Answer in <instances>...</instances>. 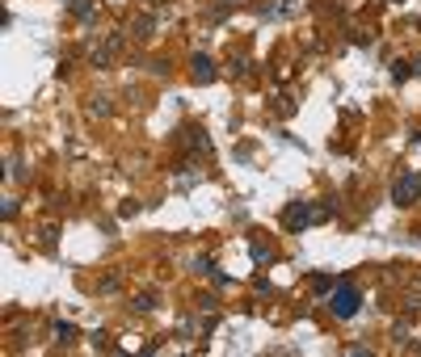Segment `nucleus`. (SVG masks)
Wrapping results in <instances>:
<instances>
[{
	"instance_id": "obj_8",
	"label": "nucleus",
	"mask_w": 421,
	"mask_h": 357,
	"mask_svg": "<svg viewBox=\"0 0 421 357\" xmlns=\"http://www.w3.org/2000/svg\"><path fill=\"white\" fill-rule=\"evenodd\" d=\"M13 214H17V202L4 198V206H0V219H13Z\"/></svg>"
},
{
	"instance_id": "obj_5",
	"label": "nucleus",
	"mask_w": 421,
	"mask_h": 357,
	"mask_svg": "<svg viewBox=\"0 0 421 357\" xmlns=\"http://www.w3.org/2000/svg\"><path fill=\"white\" fill-rule=\"evenodd\" d=\"M72 17H80V21H93V0H72Z\"/></svg>"
},
{
	"instance_id": "obj_2",
	"label": "nucleus",
	"mask_w": 421,
	"mask_h": 357,
	"mask_svg": "<svg viewBox=\"0 0 421 357\" xmlns=\"http://www.w3.org/2000/svg\"><path fill=\"white\" fill-rule=\"evenodd\" d=\"M417 198H421V172H404L396 181V189H392V202L396 206H413Z\"/></svg>"
},
{
	"instance_id": "obj_7",
	"label": "nucleus",
	"mask_w": 421,
	"mask_h": 357,
	"mask_svg": "<svg viewBox=\"0 0 421 357\" xmlns=\"http://www.w3.org/2000/svg\"><path fill=\"white\" fill-rule=\"evenodd\" d=\"M270 256H274V252L265 248V244H253V261H261V265H265V261H270Z\"/></svg>"
},
{
	"instance_id": "obj_6",
	"label": "nucleus",
	"mask_w": 421,
	"mask_h": 357,
	"mask_svg": "<svg viewBox=\"0 0 421 357\" xmlns=\"http://www.w3.org/2000/svg\"><path fill=\"white\" fill-rule=\"evenodd\" d=\"M312 286L316 290H333V277H328V273H312Z\"/></svg>"
},
{
	"instance_id": "obj_1",
	"label": "nucleus",
	"mask_w": 421,
	"mask_h": 357,
	"mask_svg": "<svg viewBox=\"0 0 421 357\" xmlns=\"http://www.w3.org/2000/svg\"><path fill=\"white\" fill-rule=\"evenodd\" d=\"M328 307H333V315H337V319H354V315H358V307H362V298H358V290H354V286H337V290H333V298H328Z\"/></svg>"
},
{
	"instance_id": "obj_9",
	"label": "nucleus",
	"mask_w": 421,
	"mask_h": 357,
	"mask_svg": "<svg viewBox=\"0 0 421 357\" xmlns=\"http://www.w3.org/2000/svg\"><path fill=\"white\" fill-rule=\"evenodd\" d=\"M392 72H396V80H409V76H413V67H409V63H396Z\"/></svg>"
},
{
	"instance_id": "obj_3",
	"label": "nucleus",
	"mask_w": 421,
	"mask_h": 357,
	"mask_svg": "<svg viewBox=\"0 0 421 357\" xmlns=\"http://www.w3.org/2000/svg\"><path fill=\"white\" fill-rule=\"evenodd\" d=\"M312 219H316V210L307 206V202H291V206H286V214H282L286 231H304V227H307Z\"/></svg>"
},
{
	"instance_id": "obj_10",
	"label": "nucleus",
	"mask_w": 421,
	"mask_h": 357,
	"mask_svg": "<svg viewBox=\"0 0 421 357\" xmlns=\"http://www.w3.org/2000/svg\"><path fill=\"white\" fill-rule=\"evenodd\" d=\"M417 72H421V59H417Z\"/></svg>"
},
{
	"instance_id": "obj_4",
	"label": "nucleus",
	"mask_w": 421,
	"mask_h": 357,
	"mask_svg": "<svg viewBox=\"0 0 421 357\" xmlns=\"http://www.w3.org/2000/svg\"><path fill=\"white\" fill-rule=\"evenodd\" d=\"M194 72H198V80L207 84V80H215V67H210V59L207 55H194Z\"/></svg>"
}]
</instances>
